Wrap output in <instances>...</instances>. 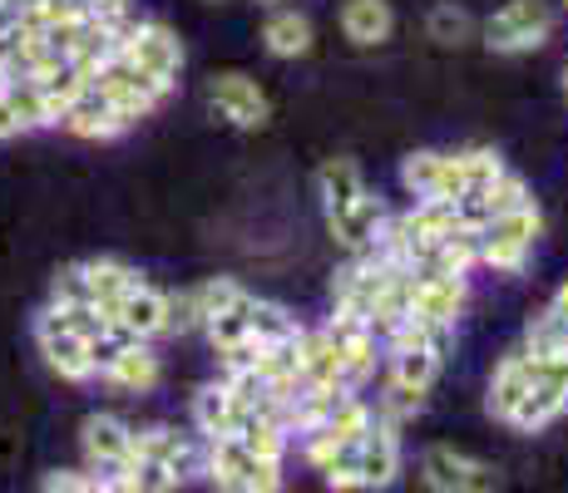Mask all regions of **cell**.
Instances as JSON below:
<instances>
[{
    "label": "cell",
    "instance_id": "6da1fadb",
    "mask_svg": "<svg viewBox=\"0 0 568 493\" xmlns=\"http://www.w3.org/2000/svg\"><path fill=\"white\" fill-rule=\"evenodd\" d=\"M539 233H544V217H539V207L534 203L515 207V213L489 217V223L479 227V267L515 277V271H524V261H529Z\"/></svg>",
    "mask_w": 568,
    "mask_h": 493
},
{
    "label": "cell",
    "instance_id": "7a4b0ae2",
    "mask_svg": "<svg viewBox=\"0 0 568 493\" xmlns=\"http://www.w3.org/2000/svg\"><path fill=\"white\" fill-rule=\"evenodd\" d=\"M90 84L109 99V104L119 109V114L129 119V124L149 119V114H154V109L163 104V99L173 94L169 84H159V80H149L144 70H134V64H129L124 54H114V60H109L104 70H94V80H90Z\"/></svg>",
    "mask_w": 568,
    "mask_h": 493
},
{
    "label": "cell",
    "instance_id": "3957f363",
    "mask_svg": "<svg viewBox=\"0 0 568 493\" xmlns=\"http://www.w3.org/2000/svg\"><path fill=\"white\" fill-rule=\"evenodd\" d=\"M554 35V10L544 0H509L485 20V45L495 54H524Z\"/></svg>",
    "mask_w": 568,
    "mask_h": 493
},
{
    "label": "cell",
    "instance_id": "277c9868",
    "mask_svg": "<svg viewBox=\"0 0 568 493\" xmlns=\"http://www.w3.org/2000/svg\"><path fill=\"white\" fill-rule=\"evenodd\" d=\"M420 479L435 493H495L499 489L495 464H485V459H475V454H460V449H450V444L425 449Z\"/></svg>",
    "mask_w": 568,
    "mask_h": 493
},
{
    "label": "cell",
    "instance_id": "5b68a950",
    "mask_svg": "<svg viewBox=\"0 0 568 493\" xmlns=\"http://www.w3.org/2000/svg\"><path fill=\"white\" fill-rule=\"evenodd\" d=\"M124 54L134 70H144L149 80H159V84H179V70H183V45H179V35H173L169 25H159V20H139L134 30L124 35Z\"/></svg>",
    "mask_w": 568,
    "mask_h": 493
},
{
    "label": "cell",
    "instance_id": "8992f818",
    "mask_svg": "<svg viewBox=\"0 0 568 493\" xmlns=\"http://www.w3.org/2000/svg\"><path fill=\"white\" fill-rule=\"evenodd\" d=\"M207 109H213L223 124H233V129H262L267 124V114H272L262 84L253 80V74H237V70L213 74V80H207Z\"/></svg>",
    "mask_w": 568,
    "mask_h": 493
},
{
    "label": "cell",
    "instance_id": "52a82bcc",
    "mask_svg": "<svg viewBox=\"0 0 568 493\" xmlns=\"http://www.w3.org/2000/svg\"><path fill=\"white\" fill-rule=\"evenodd\" d=\"M465 301H469V281L455 277V271H435V277H415L410 316L420 326H435V331H455V321L465 316Z\"/></svg>",
    "mask_w": 568,
    "mask_h": 493
},
{
    "label": "cell",
    "instance_id": "ba28073f",
    "mask_svg": "<svg viewBox=\"0 0 568 493\" xmlns=\"http://www.w3.org/2000/svg\"><path fill=\"white\" fill-rule=\"evenodd\" d=\"M322 331L336 341V350H342V376H346V386L362 390L366 380L376 376L381 341L366 331V321H356V316H342V311H332V321H326Z\"/></svg>",
    "mask_w": 568,
    "mask_h": 493
},
{
    "label": "cell",
    "instance_id": "9c48e42d",
    "mask_svg": "<svg viewBox=\"0 0 568 493\" xmlns=\"http://www.w3.org/2000/svg\"><path fill=\"white\" fill-rule=\"evenodd\" d=\"M60 129L64 134H74V138H90V144H104V138H119L124 129H134V124H129V119L119 114L100 90H94V84H84V94L60 114Z\"/></svg>",
    "mask_w": 568,
    "mask_h": 493
},
{
    "label": "cell",
    "instance_id": "30bf717a",
    "mask_svg": "<svg viewBox=\"0 0 568 493\" xmlns=\"http://www.w3.org/2000/svg\"><path fill=\"white\" fill-rule=\"evenodd\" d=\"M356 474H362V489H386L396 484L400 474V430L386 420H376L366 430V440L356 444Z\"/></svg>",
    "mask_w": 568,
    "mask_h": 493
},
{
    "label": "cell",
    "instance_id": "8fae6325",
    "mask_svg": "<svg viewBox=\"0 0 568 493\" xmlns=\"http://www.w3.org/2000/svg\"><path fill=\"white\" fill-rule=\"evenodd\" d=\"M386 217H390V207L381 203L376 193H362L346 213H336V217H326V227H332V237L346 247V257L352 251H366V247H376V237H381V227H386Z\"/></svg>",
    "mask_w": 568,
    "mask_h": 493
},
{
    "label": "cell",
    "instance_id": "7c38bea8",
    "mask_svg": "<svg viewBox=\"0 0 568 493\" xmlns=\"http://www.w3.org/2000/svg\"><path fill=\"white\" fill-rule=\"evenodd\" d=\"M109 326H119L129 341H154V336H163V291H154L149 281L129 287L119 296L114 311H109Z\"/></svg>",
    "mask_w": 568,
    "mask_h": 493
},
{
    "label": "cell",
    "instance_id": "4fadbf2b",
    "mask_svg": "<svg viewBox=\"0 0 568 493\" xmlns=\"http://www.w3.org/2000/svg\"><path fill=\"white\" fill-rule=\"evenodd\" d=\"M534 380H539V360H534L529 350H509V356L495 366V380H489V400H485L489 414H495V420H509Z\"/></svg>",
    "mask_w": 568,
    "mask_h": 493
},
{
    "label": "cell",
    "instance_id": "5bb4252c",
    "mask_svg": "<svg viewBox=\"0 0 568 493\" xmlns=\"http://www.w3.org/2000/svg\"><path fill=\"white\" fill-rule=\"evenodd\" d=\"M80 434H84V459H90V469L129 464V459H134V430H129L124 420H114V414H90Z\"/></svg>",
    "mask_w": 568,
    "mask_h": 493
},
{
    "label": "cell",
    "instance_id": "9a60e30c",
    "mask_svg": "<svg viewBox=\"0 0 568 493\" xmlns=\"http://www.w3.org/2000/svg\"><path fill=\"white\" fill-rule=\"evenodd\" d=\"M297 360H302V386H346L342 376V350H336L332 336L316 326V331H307L302 326L297 336ZM352 390V386H346Z\"/></svg>",
    "mask_w": 568,
    "mask_h": 493
},
{
    "label": "cell",
    "instance_id": "2e32d148",
    "mask_svg": "<svg viewBox=\"0 0 568 493\" xmlns=\"http://www.w3.org/2000/svg\"><path fill=\"white\" fill-rule=\"evenodd\" d=\"M262 45H267V54H277V60H302V54H312V45H316V30L302 10L277 6L267 16V25H262Z\"/></svg>",
    "mask_w": 568,
    "mask_h": 493
},
{
    "label": "cell",
    "instance_id": "e0dca14e",
    "mask_svg": "<svg viewBox=\"0 0 568 493\" xmlns=\"http://www.w3.org/2000/svg\"><path fill=\"white\" fill-rule=\"evenodd\" d=\"M84 267V287H90V301L100 306V316L109 321V311L119 306V296H124L129 287H139V271L129 267V261H119V257H90V261H80Z\"/></svg>",
    "mask_w": 568,
    "mask_h": 493
},
{
    "label": "cell",
    "instance_id": "ac0fdd59",
    "mask_svg": "<svg viewBox=\"0 0 568 493\" xmlns=\"http://www.w3.org/2000/svg\"><path fill=\"white\" fill-rule=\"evenodd\" d=\"M316 193H322L326 217H336L366 193V178H362V168H356L352 158H326L322 168H316Z\"/></svg>",
    "mask_w": 568,
    "mask_h": 493
},
{
    "label": "cell",
    "instance_id": "d6986e66",
    "mask_svg": "<svg viewBox=\"0 0 568 493\" xmlns=\"http://www.w3.org/2000/svg\"><path fill=\"white\" fill-rule=\"evenodd\" d=\"M237 420H243V410L233 404V394H227L223 380H213V386H203L193 394V424L207 434V440H227V434H237Z\"/></svg>",
    "mask_w": 568,
    "mask_h": 493
},
{
    "label": "cell",
    "instance_id": "ffe728a7",
    "mask_svg": "<svg viewBox=\"0 0 568 493\" xmlns=\"http://www.w3.org/2000/svg\"><path fill=\"white\" fill-rule=\"evenodd\" d=\"M342 30L356 45H381V40L396 30V10H390V0H346Z\"/></svg>",
    "mask_w": 568,
    "mask_h": 493
},
{
    "label": "cell",
    "instance_id": "44dd1931",
    "mask_svg": "<svg viewBox=\"0 0 568 493\" xmlns=\"http://www.w3.org/2000/svg\"><path fill=\"white\" fill-rule=\"evenodd\" d=\"M40 341V356H45V366L54 370L60 380H90L94 366H90V341L84 336H70V331H50V336H36Z\"/></svg>",
    "mask_w": 568,
    "mask_h": 493
},
{
    "label": "cell",
    "instance_id": "7402d4cb",
    "mask_svg": "<svg viewBox=\"0 0 568 493\" xmlns=\"http://www.w3.org/2000/svg\"><path fill=\"white\" fill-rule=\"evenodd\" d=\"M159 376H163V366H159V356L149 350L144 341H134V346H124L119 350V360L104 370V380L109 386H119V390H154L159 386Z\"/></svg>",
    "mask_w": 568,
    "mask_h": 493
},
{
    "label": "cell",
    "instance_id": "603a6c76",
    "mask_svg": "<svg viewBox=\"0 0 568 493\" xmlns=\"http://www.w3.org/2000/svg\"><path fill=\"white\" fill-rule=\"evenodd\" d=\"M564 410H568V394H564V390H554L549 380H534L529 394H524V400L515 404V414H509L505 424H515V430L534 434V430H544V424L559 420Z\"/></svg>",
    "mask_w": 568,
    "mask_h": 493
},
{
    "label": "cell",
    "instance_id": "cb8c5ba5",
    "mask_svg": "<svg viewBox=\"0 0 568 493\" xmlns=\"http://www.w3.org/2000/svg\"><path fill=\"white\" fill-rule=\"evenodd\" d=\"M233 440L243 444L247 454L272 459V464H282V454H287V430H282L272 414H243V420H237V434H233Z\"/></svg>",
    "mask_w": 568,
    "mask_h": 493
},
{
    "label": "cell",
    "instance_id": "d4e9b609",
    "mask_svg": "<svg viewBox=\"0 0 568 493\" xmlns=\"http://www.w3.org/2000/svg\"><path fill=\"white\" fill-rule=\"evenodd\" d=\"M84 84L90 80H84L70 60L54 64V70H45V74H36V90H40V99H45V109H50V124H60V114L84 94Z\"/></svg>",
    "mask_w": 568,
    "mask_h": 493
},
{
    "label": "cell",
    "instance_id": "484cf974",
    "mask_svg": "<svg viewBox=\"0 0 568 493\" xmlns=\"http://www.w3.org/2000/svg\"><path fill=\"white\" fill-rule=\"evenodd\" d=\"M247 331H253V341L272 346V341H297L302 336V321L287 311L282 301H262L253 296V311H247Z\"/></svg>",
    "mask_w": 568,
    "mask_h": 493
},
{
    "label": "cell",
    "instance_id": "4316f807",
    "mask_svg": "<svg viewBox=\"0 0 568 493\" xmlns=\"http://www.w3.org/2000/svg\"><path fill=\"white\" fill-rule=\"evenodd\" d=\"M247 311H253V291H243V296H237L233 306H227V311H217L213 321L203 326V331H207V341H213V350L243 346L247 336H253V331H247Z\"/></svg>",
    "mask_w": 568,
    "mask_h": 493
},
{
    "label": "cell",
    "instance_id": "83f0119b",
    "mask_svg": "<svg viewBox=\"0 0 568 493\" xmlns=\"http://www.w3.org/2000/svg\"><path fill=\"white\" fill-rule=\"evenodd\" d=\"M435 178H440V153L435 148H415L400 158V188H406L415 203L435 193Z\"/></svg>",
    "mask_w": 568,
    "mask_h": 493
},
{
    "label": "cell",
    "instance_id": "f1b7e54d",
    "mask_svg": "<svg viewBox=\"0 0 568 493\" xmlns=\"http://www.w3.org/2000/svg\"><path fill=\"white\" fill-rule=\"evenodd\" d=\"M6 104H10V114L20 119V129H50V109H45V99H40L36 90V80H10L6 84Z\"/></svg>",
    "mask_w": 568,
    "mask_h": 493
},
{
    "label": "cell",
    "instance_id": "f546056e",
    "mask_svg": "<svg viewBox=\"0 0 568 493\" xmlns=\"http://www.w3.org/2000/svg\"><path fill=\"white\" fill-rule=\"evenodd\" d=\"M568 346V326L559 321L554 311H539V316H529V326H524V346L519 350H529L534 360H544V356H554V350H564Z\"/></svg>",
    "mask_w": 568,
    "mask_h": 493
},
{
    "label": "cell",
    "instance_id": "4dcf8cb0",
    "mask_svg": "<svg viewBox=\"0 0 568 493\" xmlns=\"http://www.w3.org/2000/svg\"><path fill=\"white\" fill-rule=\"evenodd\" d=\"M425 30H430V40H440V45H465L469 35H475V20H469V10L460 6H435L430 16H425Z\"/></svg>",
    "mask_w": 568,
    "mask_h": 493
},
{
    "label": "cell",
    "instance_id": "1f68e13d",
    "mask_svg": "<svg viewBox=\"0 0 568 493\" xmlns=\"http://www.w3.org/2000/svg\"><path fill=\"white\" fill-rule=\"evenodd\" d=\"M479 197H485L489 217H499V213H515V207H529V203H534L529 183H524V178H519V173H515V168H505V173H499V178H495V183H489V188H485V193H479Z\"/></svg>",
    "mask_w": 568,
    "mask_h": 493
},
{
    "label": "cell",
    "instance_id": "d6a6232c",
    "mask_svg": "<svg viewBox=\"0 0 568 493\" xmlns=\"http://www.w3.org/2000/svg\"><path fill=\"white\" fill-rule=\"evenodd\" d=\"M425 410V390H415V386H400V380H386V394H381V410H376V420H386V424H406L415 420V414Z\"/></svg>",
    "mask_w": 568,
    "mask_h": 493
},
{
    "label": "cell",
    "instance_id": "836d02e7",
    "mask_svg": "<svg viewBox=\"0 0 568 493\" xmlns=\"http://www.w3.org/2000/svg\"><path fill=\"white\" fill-rule=\"evenodd\" d=\"M460 168H465V193H485L505 173V158L495 148H460Z\"/></svg>",
    "mask_w": 568,
    "mask_h": 493
},
{
    "label": "cell",
    "instance_id": "e575fe53",
    "mask_svg": "<svg viewBox=\"0 0 568 493\" xmlns=\"http://www.w3.org/2000/svg\"><path fill=\"white\" fill-rule=\"evenodd\" d=\"M189 444V434L169 430V424H154V430H139L134 434V459H154V464H169L179 449Z\"/></svg>",
    "mask_w": 568,
    "mask_h": 493
},
{
    "label": "cell",
    "instance_id": "d590c367",
    "mask_svg": "<svg viewBox=\"0 0 568 493\" xmlns=\"http://www.w3.org/2000/svg\"><path fill=\"white\" fill-rule=\"evenodd\" d=\"M237 296H243V287H237L233 277H207V281H199V287H193V301H199V316H203V326L213 321L217 311H227V306H233Z\"/></svg>",
    "mask_w": 568,
    "mask_h": 493
},
{
    "label": "cell",
    "instance_id": "8d00e7d4",
    "mask_svg": "<svg viewBox=\"0 0 568 493\" xmlns=\"http://www.w3.org/2000/svg\"><path fill=\"white\" fill-rule=\"evenodd\" d=\"M129 479L139 484V493H179V484H173V474L163 464H154V459H129Z\"/></svg>",
    "mask_w": 568,
    "mask_h": 493
},
{
    "label": "cell",
    "instance_id": "74e56055",
    "mask_svg": "<svg viewBox=\"0 0 568 493\" xmlns=\"http://www.w3.org/2000/svg\"><path fill=\"white\" fill-rule=\"evenodd\" d=\"M40 493H94V479L90 474H74V469H54Z\"/></svg>",
    "mask_w": 568,
    "mask_h": 493
},
{
    "label": "cell",
    "instance_id": "f35d334b",
    "mask_svg": "<svg viewBox=\"0 0 568 493\" xmlns=\"http://www.w3.org/2000/svg\"><path fill=\"white\" fill-rule=\"evenodd\" d=\"M539 380H549L554 390H564V394H568V346L539 360Z\"/></svg>",
    "mask_w": 568,
    "mask_h": 493
},
{
    "label": "cell",
    "instance_id": "ab89813d",
    "mask_svg": "<svg viewBox=\"0 0 568 493\" xmlns=\"http://www.w3.org/2000/svg\"><path fill=\"white\" fill-rule=\"evenodd\" d=\"M26 134V129H20V119L10 114V104H6V90H0V144H6V138H20Z\"/></svg>",
    "mask_w": 568,
    "mask_h": 493
},
{
    "label": "cell",
    "instance_id": "60d3db41",
    "mask_svg": "<svg viewBox=\"0 0 568 493\" xmlns=\"http://www.w3.org/2000/svg\"><path fill=\"white\" fill-rule=\"evenodd\" d=\"M16 80V60H10V35H0V90Z\"/></svg>",
    "mask_w": 568,
    "mask_h": 493
},
{
    "label": "cell",
    "instance_id": "b9f144b4",
    "mask_svg": "<svg viewBox=\"0 0 568 493\" xmlns=\"http://www.w3.org/2000/svg\"><path fill=\"white\" fill-rule=\"evenodd\" d=\"M549 311H554V316H559V321L568 326V281H564V287H559V291H554V301H549Z\"/></svg>",
    "mask_w": 568,
    "mask_h": 493
},
{
    "label": "cell",
    "instance_id": "7bdbcfd3",
    "mask_svg": "<svg viewBox=\"0 0 568 493\" xmlns=\"http://www.w3.org/2000/svg\"><path fill=\"white\" fill-rule=\"evenodd\" d=\"M217 493H257V489H247V484H237V479H223V484H217Z\"/></svg>",
    "mask_w": 568,
    "mask_h": 493
},
{
    "label": "cell",
    "instance_id": "ee69618b",
    "mask_svg": "<svg viewBox=\"0 0 568 493\" xmlns=\"http://www.w3.org/2000/svg\"><path fill=\"white\" fill-rule=\"evenodd\" d=\"M257 6H282V0H257Z\"/></svg>",
    "mask_w": 568,
    "mask_h": 493
},
{
    "label": "cell",
    "instance_id": "f6af8a7d",
    "mask_svg": "<svg viewBox=\"0 0 568 493\" xmlns=\"http://www.w3.org/2000/svg\"><path fill=\"white\" fill-rule=\"evenodd\" d=\"M10 6H16V0H0V10H10Z\"/></svg>",
    "mask_w": 568,
    "mask_h": 493
},
{
    "label": "cell",
    "instance_id": "bcb514c9",
    "mask_svg": "<svg viewBox=\"0 0 568 493\" xmlns=\"http://www.w3.org/2000/svg\"><path fill=\"white\" fill-rule=\"evenodd\" d=\"M0 35H6V16H0Z\"/></svg>",
    "mask_w": 568,
    "mask_h": 493
},
{
    "label": "cell",
    "instance_id": "7dc6e473",
    "mask_svg": "<svg viewBox=\"0 0 568 493\" xmlns=\"http://www.w3.org/2000/svg\"><path fill=\"white\" fill-rule=\"evenodd\" d=\"M564 94H568V70H564Z\"/></svg>",
    "mask_w": 568,
    "mask_h": 493
},
{
    "label": "cell",
    "instance_id": "c3c4849f",
    "mask_svg": "<svg viewBox=\"0 0 568 493\" xmlns=\"http://www.w3.org/2000/svg\"><path fill=\"white\" fill-rule=\"evenodd\" d=\"M94 493H104V489H100V484H94Z\"/></svg>",
    "mask_w": 568,
    "mask_h": 493
},
{
    "label": "cell",
    "instance_id": "681fc988",
    "mask_svg": "<svg viewBox=\"0 0 568 493\" xmlns=\"http://www.w3.org/2000/svg\"><path fill=\"white\" fill-rule=\"evenodd\" d=\"M564 10H568V0H564Z\"/></svg>",
    "mask_w": 568,
    "mask_h": 493
},
{
    "label": "cell",
    "instance_id": "f907efd6",
    "mask_svg": "<svg viewBox=\"0 0 568 493\" xmlns=\"http://www.w3.org/2000/svg\"><path fill=\"white\" fill-rule=\"evenodd\" d=\"M0 16H6V10H0Z\"/></svg>",
    "mask_w": 568,
    "mask_h": 493
},
{
    "label": "cell",
    "instance_id": "816d5d0a",
    "mask_svg": "<svg viewBox=\"0 0 568 493\" xmlns=\"http://www.w3.org/2000/svg\"><path fill=\"white\" fill-rule=\"evenodd\" d=\"M80 6H84V0H80Z\"/></svg>",
    "mask_w": 568,
    "mask_h": 493
}]
</instances>
